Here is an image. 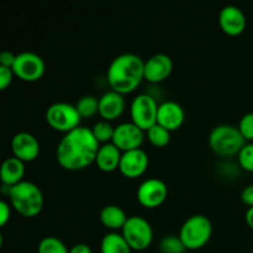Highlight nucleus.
<instances>
[{"mask_svg": "<svg viewBox=\"0 0 253 253\" xmlns=\"http://www.w3.org/2000/svg\"><path fill=\"white\" fill-rule=\"evenodd\" d=\"M7 188V197L12 209L24 217H35L43 209V194L39 185L22 180L14 187Z\"/></svg>", "mask_w": 253, "mask_h": 253, "instance_id": "obj_3", "label": "nucleus"}, {"mask_svg": "<svg viewBox=\"0 0 253 253\" xmlns=\"http://www.w3.org/2000/svg\"><path fill=\"white\" fill-rule=\"evenodd\" d=\"M173 72V61L168 54H153L145 62V81L158 84L165 82Z\"/></svg>", "mask_w": 253, "mask_h": 253, "instance_id": "obj_15", "label": "nucleus"}, {"mask_svg": "<svg viewBox=\"0 0 253 253\" xmlns=\"http://www.w3.org/2000/svg\"><path fill=\"white\" fill-rule=\"evenodd\" d=\"M25 163L15 157H9L4 161L0 169V180L4 187H14L24 180Z\"/></svg>", "mask_w": 253, "mask_h": 253, "instance_id": "obj_20", "label": "nucleus"}, {"mask_svg": "<svg viewBox=\"0 0 253 253\" xmlns=\"http://www.w3.org/2000/svg\"><path fill=\"white\" fill-rule=\"evenodd\" d=\"M208 141L212 152L225 158L237 156L247 143L239 128L232 125H219L214 127Z\"/></svg>", "mask_w": 253, "mask_h": 253, "instance_id": "obj_4", "label": "nucleus"}, {"mask_svg": "<svg viewBox=\"0 0 253 253\" xmlns=\"http://www.w3.org/2000/svg\"><path fill=\"white\" fill-rule=\"evenodd\" d=\"M237 128L246 142H253V113L245 114L240 120Z\"/></svg>", "mask_w": 253, "mask_h": 253, "instance_id": "obj_28", "label": "nucleus"}, {"mask_svg": "<svg viewBox=\"0 0 253 253\" xmlns=\"http://www.w3.org/2000/svg\"><path fill=\"white\" fill-rule=\"evenodd\" d=\"M76 108L82 119L93 118L99 114V99L93 95H84L77 101Z\"/></svg>", "mask_w": 253, "mask_h": 253, "instance_id": "obj_23", "label": "nucleus"}, {"mask_svg": "<svg viewBox=\"0 0 253 253\" xmlns=\"http://www.w3.org/2000/svg\"><path fill=\"white\" fill-rule=\"evenodd\" d=\"M145 141V131L133 123H123L115 126L113 142L121 152L138 150Z\"/></svg>", "mask_w": 253, "mask_h": 253, "instance_id": "obj_11", "label": "nucleus"}, {"mask_svg": "<svg viewBox=\"0 0 253 253\" xmlns=\"http://www.w3.org/2000/svg\"><path fill=\"white\" fill-rule=\"evenodd\" d=\"M99 148L100 145L91 128L79 126L61 138L56 148V160L63 169L77 172L95 163Z\"/></svg>", "mask_w": 253, "mask_h": 253, "instance_id": "obj_1", "label": "nucleus"}, {"mask_svg": "<svg viewBox=\"0 0 253 253\" xmlns=\"http://www.w3.org/2000/svg\"><path fill=\"white\" fill-rule=\"evenodd\" d=\"M123 152L114 143L101 145L95 158V165L104 173H113L119 169Z\"/></svg>", "mask_w": 253, "mask_h": 253, "instance_id": "obj_18", "label": "nucleus"}, {"mask_svg": "<svg viewBox=\"0 0 253 253\" xmlns=\"http://www.w3.org/2000/svg\"><path fill=\"white\" fill-rule=\"evenodd\" d=\"M211 235L212 225L209 217L197 214L185 220L178 236L180 237L187 251H197L207 246Z\"/></svg>", "mask_w": 253, "mask_h": 253, "instance_id": "obj_5", "label": "nucleus"}, {"mask_svg": "<svg viewBox=\"0 0 253 253\" xmlns=\"http://www.w3.org/2000/svg\"><path fill=\"white\" fill-rule=\"evenodd\" d=\"M245 219H246L247 226L253 231V208H249L246 211V215H245Z\"/></svg>", "mask_w": 253, "mask_h": 253, "instance_id": "obj_34", "label": "nucleus"}, {"mask_svg": "<svg viewBox=\"0 0 253 253\" xmlns=\"http://www.w3.org/2000/svg\"><path fill=\"white\" fill-rule=\"evenodd\" d=\"M148 165H150V160H148L147 153L138 148V150L123 153L119 170L127 179H137L145 174Z\"/></svg>", "mask_w": 253, "mask_h": 253, "instance_id": "obj_12", "label": "nucleus"}, {"mask_svg": "<svg viewBox=\"0 0 253 253\" xmlns=\"http://www.w3.org/2000/svg\"><path fill=\"white\" fill-rule=\"evenodd\" d=\"M44 119L52 130L63 135L79 127L82 120L76 105L63 101L49 105L44 114Z\"/></svg>", "mask_w": 253, "mask_h": 253, "instance_id": "obj_6", "label": "nucleus"}, {"mask_svg": "<svg viewBox=\"0 0 253 253\" xmlns=\"http://www.w3.org/2000/svg\"><path fill=\"white\" fill-rule=\"evenodd\" d=\"M121 234L132 251H145L153 242L152 226L147 220L137 215L128 216Z\"/></svg>", "mask_w": 253, "mask_h": 253, "instance_id": "obj_7", "label": "nucleus"}, {"mask_svg": "<svg viewBox=\"0 0 253 253\" xmlns=\"http://www.w3.org/2000/svg\"><path fill=\"white\" fill-rule=\"evenodd\" d=\"M185 120V113L182 105L175 101L168 100L160 104L157 113V124L169 132L182 127Z\"/></svg>", "mask_w": 253, "mask_h": 253, "instance_id": "obj_16", "label": "nucleus"}, {"mask_svg": "<svg viewBox=\"0 0 253 253\" xmlns=\"http://www.w3.org/2000/svg\"><path fill=\"white\" fill-rule=\"evenodd\" d=\"M168 197L167 184L158 178H148L137 188L136 199L146 209H156L166 202Z\"/></svg>", "mask_w": 253, "mask_h": 253, "instance_id": "obj_10", "label": "nucleus"}, {"mask_svg": "<svg viewBox=\"0 0 253 253\" xmlns=\"http://www.w3.org/2000/svg\"><path fill=\"white\" fill-rule=\"evenodd\" d=\"M11 152L12 157L22 161L24 163L32 162L40 156V142L32 133L17 132L11 140Z\"/></svg>", "mask_w": 253, "mask_h": 253, "instance_id": "obj_13", "label": "nucleus"}, {"mask_svg": "<svg viewBox=\"0 0 253 253\" xmlns=\"http://www.w3.org/2000/svg\"><path fill=\"white\" fill-rule=\"evenodd\" d=\"M158 104L150 94H138L130 105L131 123L142 131L147 132L152 126L157 124Z\"/></svg>", "mask_w": 253, "mask_h": 253, "instance_id": "obj_8", "label": "nucleus"}, {"mask_svg": "<svg viewBox=\"0 0 253 253\" xmlns=\"http://www.w3.org/2000/svg\"><path fill=\"white\" fill-rule=\"evenodd\" d=\"M148 141L152 146L157 148H163L170 142V132L168 130H166L165 127L160 126L158 124H156L155 126L150 128V130L146 132Z\"/></svg>", "mask_w": 253, "mask_h": 253, "instance_id": "obj_24", "label": "nucleus"}, {"mask_svg": "<svg viewBox=\"0 0 253 253\" xmlns=\"http://www.w3.org/2000/svg\"><path fill=\"white\" fill-rule=\"evenodd\" d=\"M15 78V74L11 68L6 67H0V90H5L10 84L12 83Z\"/></svg>", "mask_w": 253, "mask_h": 253, "instance_id": "obj_29", "label": "nucleus"}, {"mask_svg": "<svg viewBox=\"0 0 253 253\" xmlns=\"http://www.w3.org/2000/svg\"><path fill=\"white\" fill-rule=\"evenodd\" d=\"M16 59V54L10 51H2L0 53V67H6V68H12Z\"/></svg>", "mask_w": 253, "mask_h": 253, "instance_id": "obj_31", "label": "nucleus"}, {"mask_svg": "<svg viewBox=\"0 0 253 253\" xmlns=\"http://www.w3.org/2000/svg\"><path fill=\"white\" fill-rule=\"evenodd\" d=\"M37 253H69V250L58 237L46 236L39 242Z\"/></svg>", "mask_w": 253, "mask_h": 253, "instance_id": "obj_25", "label": "nucleus"}, {"mask_svg": "<svg viewBox=\"0 0 253 253\" xmlns=\"http://www.w3.org/2000/svg\"><path fill=\"white\" fill-rule=\"evenodd\" d=\"M239 166L246 172L253 173V142H247L237 155Z\"/></svg>", "mask_w": 253, "mask_h": 253, "instance_id": "obj_27", "label": "nucleus"}, {"mask_svg": "<svg viewBox=\"0 0 253 253\" xmlns=\"http://www.w3.org/2000/svg\"><path fill=\"white\" fill-rule=\"evenodd\" d=\"M69 253H93L90 246L86 244H77L69 249Z\"/></svg>", "mask_w": 253, "mask_h": 253, "instance_id": "obj_33", "label": "nucleus"}, {"mask_svg": "<svg viewBox=\"0 0 253 253\" xmlns=\"http://www.w3.org/2000/svg\"><path fill=\"white\" fill-rule=\"evenodd\" d=\"M127 219L128 216L124 211L123 208L114 204L104 207L101 209L100 214H99V220H100L101 225L110 232L121 231L125 226Z\"/></svg>", "mask_w": 253, "mask_h": 253, "instance_id": "obj_19", "label": "nucleus"}, {"mask_svg": "<svg viewBox=\"0 0 253 253\" xmlns=\"http://www.w3.org/2000/svg\"><path fill=\"white\" fill-rule=\"evenodd\" d=\"M132 250L121 232H108L100 241V253H131Z\"/></svg>", "mask_w": 253, "mask_h": 253, "instance_id": "obj_21", "label": "nucleus"}, {"mask_svg": "<svg viewBox=\"0 0 253 253\" xmlns=\"http://www.w3.org/2000/svg\"><path fill=\"white\" fill-rule=\"evenodd\" d=\"M145 79V61L135 53H121L109 64L106 81L111 90L126 95L138 88Z\"/></svg>", "mask_w": 253, "mask_h": 253, "instance_id": "obj_2", "label": "nucleus"}, {"mask_svg": "<svg viewBox=\"0 0 253 253\" xmlns=\"http://www.w3.org/2000/svg\"><path fill=\"white\" fill-rule=\"evenodd\" d=\"M158 249L161 253H185L187 251L180 237L177 235H168L163 237Z\"/></svg>", "mask_w": 253, "mask_h": 253, "instance_id": "obj_26", "label": "nucleus"}, {"mask_svg": "<svg viewBox=\"0 0 253 253\" xmlns=\"http://www.w3.org/2000/svg\"><path fill=\"white\" fill-rule=\"evenodd\" d=\"M91 132H93V136L98 141L99 145H106V143L113 142L115 127L109 121L100 120L95 123V125L91 127Z\"/></svg>", "mask_w": 253, "mask_h": 253, "instance_id": "obj_22", "label": "nucleus"}, {"mask_svg": "<svg viewBox=\"0 0 253 253\" xmlns=\"http://www.w3.org/2000/svg\"><path fill=\"white\" fill-rule=\"evenodd\" d=\"M125 105L124 95L110 89L99 98V115L101 120L109 121V123L115 121L123 115L125 111Z\"/></svg>", "mask_w": 253, "mask_h": 253, "instance_id": "obj_17", "label": "nucleus"}, {"mask_svg": "<svg viewBox=\"0 0 253 253\" xmlns=\"http://www.w3.org/2000/svg\"><path fill=\"white\" fill-rule=\"evenodd\" d=\"M11 217V205L5 200L0 202V226L4 227Z\"/></svg>", "mask_w": 253, "mask_h": 253, "instance_id": "obj_30", "label": "nucleus"}, {"mask_svg": "<svg viewBox=\"0 0 253 253\" xmlns=\"http://www.w3.org/2000/svg\"><path fill=\"white\" fill-rule=\"evenodd\" d=\"M15 77L26 83H35L43 77L46 64L43 58L35 52L25 51L16 54V59L12 66Z\"/></svg>", "mask_w": 253, "mask_h": 253, "instance_id": "obj_9", "label": "nucleus"}, {"mask_svg": "<svg viewBox=\"0 0 253 253\" xmlns=\"http://www.w3.org/2000/svg\"><path fill=\"white\" fill-rule=\"evenodd\" d=\"M241 200L249 208H253V184L247 185L241 193Z\"/></svg>", "mask_w": 253, "mask_h": 253, "instance_id": "obj_32", "label": "nucleus"}, {"mask_svg": "<svg viewBox=\"0 0 253 253\" xmlns=\"http://www.w3.org/2000/svg\"><path fill=\"white\" fill-rule=\"evenodd\" d=\"M219 26L221 31L227 36H240L246 30V16L240 7L235 6V5H227L220 10Z\"/></svg>", "mask_w": 253, "mask_h": 253, "instance_id": "obj_14", "label": "nucleus"}]
</instances>
